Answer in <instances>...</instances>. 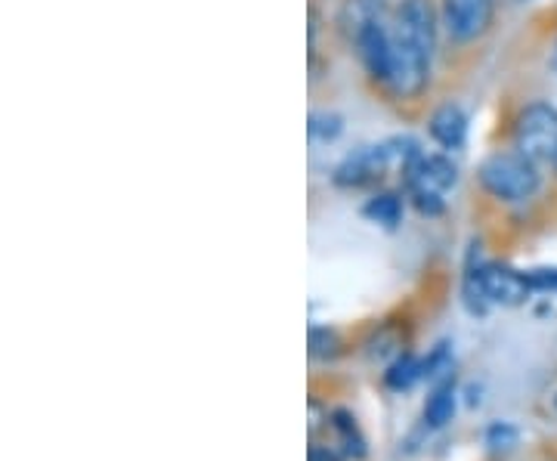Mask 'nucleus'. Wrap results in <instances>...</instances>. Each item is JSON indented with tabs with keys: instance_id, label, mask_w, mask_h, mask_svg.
<instances>
[{
	"instance_id": "11",
	"label": "nucleus",
	"mask_w": 557,
	"mask_h": 461,
	"mask_svg": "<svg viewBox=\"0 0 557 461\" xmlns=\"http://www.w3.org/2000/svg\"><path fill=\"white\" fill-rule=\"evenodd\" d=\"M456 415V384L443 382L434 387V394L428 397V406H424V422L431 427H443V424L453 422Z\"/></svg>"
},
{
	"instance_id": "18",
	"label": "nucleus",
	"mask_w": 557,
	"mask_h": 461,
	"mask_svg": "<svg viewBox=\"0 0 557 461\" xmlns=\"http://www.w3.org/2000/svg\"><path fill=\"white\" fill-rule=\"evenodd\" d=\"M335 427H338L341 440H344V446H347V452L359 459V456L366 452V443H362V437H359L354 419H350V415H344V412H338V415H335Z\"/></svg>"
},
{
	"instance_id": "4",
	"label": "nucleus",
	"mask_w": 557,
	"mask_h": 461,
	"mask_svg": "<svg viewBox=\"0 0 557 461\" xmlns=\"http://www.w3.org/2000/svg\"><path fill=\"white\" fill-rule=\"evenodd\" d=\"M428 72H431V57H424L416 43H409L394 32V60H391V75L384 84L399 100H416L428 87V78H431Z\"/></svg>"
},
{
	"instance_id": "24",
	"label": "nucleus",
	"mask_w": 557,
	"mask_h": 461,
	"mask_svg": "<svg viewBox=\"0 0 557 461\" xmlns=\"http://www.w3.org/2000/svg\"><path fill=\"white\" fill-rule=\"evenodd\" d=\"M548 167H552V177H555V183H557V152H555V159H552V164H548Z\"/></svg>"
},
{
	"instance_id": "5",
	"label": "nucleus",
	"mask_w": 557,
	"mask_h": 461,
	"mask_svg": "<svg viewBox=\"0 0 557 461\" xmlns=\"http://www.w3.org/2000/svg\"><path fill=\"white\" fill-rule=\"evenodd\" d=\"M397 32L399 38L416 43L424 57H434L437 47V16L428 0H403L397 10Z\"/></svg>"
},
{
	"instance_id": "14",
	"label": "nucleus",
	"mask_w": 557,
	"mask_h": 461,
	"mask_svg": "<svg viewBox=\"0 0 557 461\" xmlns=\"http://www.w3.org/2000/svg\"><path fill=\"white\" fill-rule=\"evenodd\" d=\"M366 217L381 226H397L403 217V201L394 192H381L375 199L366 204Z\"/></svg>"
},
{
	"instance_id": "19",
	"label": "nucleus",
	"mask_w": 557,
	"mask_h": 461,
	"mask_svg": "<svg viewBox=\"0 0 557 461\" xmlns=\"http://www.w3.org/2000/svg\"><path fill=\"white\" fill-rule=\"evenodd\" d=\"M341 134V119L338 115H313L310 119V137L313 140H335Z\"/></svg>"
},
{
	"instance_id": "22",
	"label": "nucleus",
	"mask_w": 557,
	"mask_h": 461,
	"mask_svg": "<svg viewBox=\"0 0 557 461\" xmlns=\"http://www.w3.org/2000/svg\"><path fill=\"white\" fill-rule=\"evenodd\" d=\"M310 461H338V459H335V452H332L329 446H319V443H313V446H310Z\"/></svg>"
},
{
	"instance_id": "1",
	"label": "nucleus",
	"mask_w": 557,
	"mask_h": 461,
	"mask_svg": "<svg viewBox=\"0 0 557 461\" xmlns=\"http://www.w3.org/2000/svg\"><path fill=\"white\" fill-rule=\"evenodd\" d=\"M480 183L493 199L505 204H523L536 199L542 189V164L520 155L518 149L493 152L480 164Z\"/></svg>"
},
{
	"instance_id": "3",
	"label": "nucleus",
	"mask_w": 557,
	"mask_h": 461,
	"mask_svg": "<svg viewBox=\"0 0 557 461\" xmlns=\"http://www.w3.org/2000/svg\"><path fill=\"white\" fill-rule=\"evenodd\" d=\"M496 20V0H443L440 22L446 28L449 40L471 43L483 38Z\"/></svg>"
},
{
	"instance_id": "16",
	"label": "nucleus",
	"mask_w": 557,
	"mask_h": 461,
	"mask_svg": "<svg viewBox=\"0 0 557 461\" xmlns=\"http://www.w3.org/2000/svg\"><path fill=\"white\" fill-rule=\"evenodd\" d=\"M409 186V199L416 204L421 214H428V217H437L443 214V192L437 189H428V186H418V183H406Z\"/></svg>"
},
{
	"instance_id": "6",
	"label": "nucleus",
	"mask_w": 557,
	"mask_h": 461,
	"mask_svg": "<svg viewBox=\"0 0 557 461\" xmlns=\"http://www.w3.org/2000/svg\"><path fill=\"white\" fill-rule=\"evenodd\" d=\"M391 155H394L391 142H384V146H366V149H359V152H354V155H347V159L341 161L338 171H335V183L359 189V186H369V183L381 180L384 171H387V164H391Z\"/></svg>"
},
{
	"instance_id": "17",
	"label": "nucleus",
	"mask_w": 557,
	"mask_h": 461,
	"mask_svg": "<svg viewBox=\"0 0 557 461\" xmlns=\"http://www.w3.org/2000/svg\"><path fill=\"white\" fill-rule=\"evenodd\" d=\"M338 353V335L329 328H310V357L313 360H332Z\"/></svg>"
},
{
	"instance_id": "7",
	"label": "nucleus",
	"mask_w": 557,
	"mask_h": 461,
	"mask_svg": "<svg viewBox=\"0 0 557 461\" xmlns=\"http://www.w3.org/2000/svg\"><path fill=\"white\" fill-rule=\"evenodd\" d=\"M354 43L359 50V60L372 78L387 80L391 75V60H394V32L384 25V20L369 22L354 35Z\"/></svg>"
},
{
	"instance_id": "20",
	"label": "nucleus",
	"mask_w": 557,
	"mask_h": 461,
	"mask_svg": "<svg viewBox=\"0 0 557 461\" xmlns=\"http://www.w3.org/2000/svg\"><path fill=\"white\" fill-rule=\"evenodd\" d=\"M486 443H490L493 452H498V449L505 452V449H511L518 443V431L511 424H493L490 434H486Z\"/></svg>"
},
{
	"instance_id": "23",
	"label": "nucleus",
	"mask_w": 557,
	"mask_h": 461,
	"mask_svg": "<svg viewBox=\"0 0 557 461\" xmlns=\"http://www.w3.org/2000/svg\"><path fill=\"white\" fill-rule=\"evenodd\" d=\"M548 65H552V72H557V38L552 43V53H548Z\"/></svg>"
},
{
	"instance_id": "10",
	"label": "nucleus",
	"mask_w": 557,
	"mask_h": 461,
	"mask_svg": "<svg viewBox=\"0 0 557 461\" xmlns=\"http://www.w3.org/2000/svg\"><path fill=\"white\" fill-rule=\"evenodd\" d=\"M431 137L443 149H461L465 137H468V119H465V112L458 105H453V102L440 105L437 112H434V119H431Z\"/></svg>"
},
{
	"instance_id": "15",
	"label": "nucleus",
	"mask_w": 557,
	"mask_h": 461,
	"mask_svg": "<svg viewBox=\"0 0 557 461\" xmlns=\"http://www.w3.org/2000/svg\"><path fill=\"white\" fill-rule=\"evenodd\" d=\"M461 295H465L468 310H471V313H478V316H483V313H486V307L493 303L490 301V295H486V285H483V273H480V266L465 276V288H461Z\"/></svg>"
},
{
	"instance_id": "9",
	"label": "nucleus",
	"mask_w": 557,
	"mask_h": 461,
	"mask_svg": "<svg viewBox=\"0 0 557 461\" xmlns=\"http://www.w3.org/2000/svg\"><path fill=\"white\" fill-rule=\"evenodd\" d=\"M406 183L446 192L449 186L458 183V167L446 155H418L412 164H406Z\"/></svg>"
},
{
	"instance_id": "21",
	"label": "nucleus",
	"mask_w": 557,
	"mask_h": 461,
	"mask_svg": "<svg viewBox=\"0 0 557 461\" xmlns=\"http://www.w3.org/2000/svg\"><path fill=\"white\" fill-rule=\"evenodd\" d=\"M527 282L533 291H552L557 288V266H542V270H530Z\"/></svg>"
},
{
	"instance_id": "12",
	"label": "nucleus",
	"mask_w": 557,
	"mask_h": 461,
	"mask_svg": "<svg viewBox=\"0 0 557 461\" xmlns=\"http://www.w3.org/2000/svg\"><path fill=\"white\" fill-rule=\"evenodd\" d=\"M384 20V7L381 0H347L341 10V25L347 28V35L354 38L359 28H366L369 22Z\"/></svg>"
},
{
	"instance_id": "8",
	"label": "nucleus",
	"mask_w": 557,
	"mask_h": 461,
	"mask_svg": "<svg viewBox=\"0 0 557 461\" xmlns=\"http://www.w3.org/2000/svg\"><path fill=\"white\" fill-rule=\"evenodd\" d=\"M480 273H483V285H486V295H490V301L493 303L518 307V303L527 301V295L533 291L530 282H527V273H518V270L486 263V266H480Z\"/></svg>"
},
{
	"instance_id": "13",
	"label": "nucleus",
	"mask_w": 557,
	"mask_h": 461,
	"mask_svg": "<svg viewBox=\"0 0 557 461\" xmlns=\"http://www.w3.org/2000/svg\"><path fill=\"white\" fill-rule=\"evenodd\" d=\"M418 378H424V362H418L416 357H397L394 365L387 369V375H384V382L387 387H394V390H409Z\"/></svg>"
},
{
	"instance_id": "2",
	"label": "nucleus",
	"mask_w": 557,
	"mask_h": 461,
	"mask_svg": "<svg viewBox=\"0 0 557 461\" xmlns=\"http://www.w3.org/2000/svg\"><path fill=\"white\" fill-rule=\"evenodd\" d=\"M515 149L536 164H552L557 152V109L552 102H530L515 124Z\"/></svg>"
}]
</instances>
